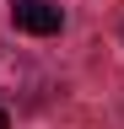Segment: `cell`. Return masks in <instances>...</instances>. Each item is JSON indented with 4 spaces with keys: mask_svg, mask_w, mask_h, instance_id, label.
I'll use <instances>...</instances> for the list:
<instances>
[{
    "mask_svg": "<svg viewBox=\"0 0 124 129\" xmlns=\"http://www.w3.org/2000/svg\"><path fill=\"white\" fill-rule=\"evenodd\" d=\"M0 129H6V108H0Z\"/></svg>",
    "mask_w": 124,
    "mask_h": 129,
    "instance_id": "2",
    "label": "cell"
},
{
    "mask_svg": "<svg viewBox=\"0 0 124 129\" xmlns=\"http://www.w3.org/2000/svg\"><path fill=\"white\" fill-rule=\"evenodd\" d=\"M11 27L33 32V38H54V32L65 27V11L49 6V0H11Z\"/></svg>",
    "mask_w": 124,
    "mask_h": 129,
    "instance_id": "1",
    "label": "cell"
}]
</instances>
